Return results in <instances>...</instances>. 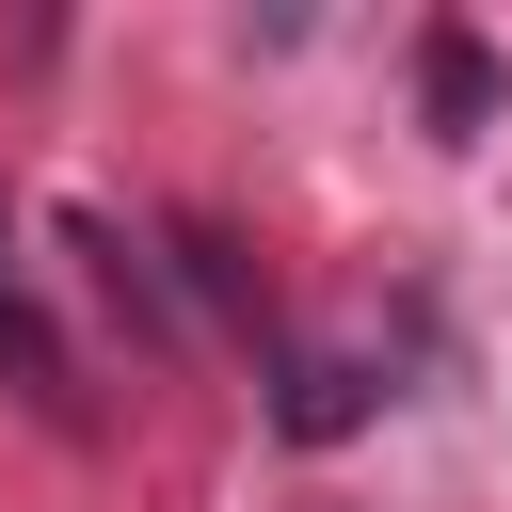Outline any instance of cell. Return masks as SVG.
Returning a JSON list of instances; mask_svg holds the SVG:
<instances>
[{
  "label": "cell",
  "instance_id": "1",
  "mask_svg": "<svg viewBox=\"0 0 512 512\" xmlns=\"http://www.w3.org/2000/svg\"><path fill=\"white\" fill-rule=\"evenodd\" d=\"M0 384H16L32 416H64V432H80V368H64V336H48L32 272H16V240H0Z\"/></svg>",
  "mask_w": 512,
  "mask_h": 512
},
{
  "label": "cell",
  "instance_id": "2",
  "mask_svg": "<svg viewBox=\"0 0 512 512\" xmlns=\"http://www.w3.org/2000/svg\"><path fill=\"white\" fill-rule=\"evenodd\" d=\"M352 416H368V368H336V352H320V368L288 384V432H352Z\"/></svg>",
  "mask_w": 512,
  "mask_h": 512
}]
</instances>
